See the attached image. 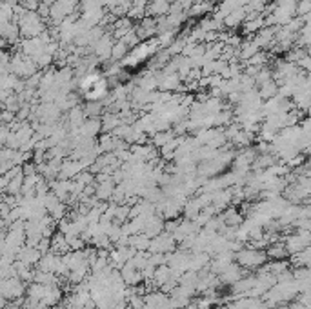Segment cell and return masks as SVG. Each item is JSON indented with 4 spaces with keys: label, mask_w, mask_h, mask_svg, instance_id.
I'll list each match as a JSON object with an SVG mask.
<instances>
[{
    "label": "cell",
    "mask_w": 311,
    "mask_h": 309,
    "mask_svg": "<svg viewBox=\"0 0 311 309\" xmlns=\"http://www.w3.org/2000/svg\"><path fill=\"white\" fill-rule=\"evenodd\" d=\"M220 218H222L224 226H228V227H238L240 224L244 222L242 215H240V213H238L235 207H229V209H226L224 213L220 215Z\"/></svg>",
    "instance_id": "obj_4"
},
{
    "label": "cell",
    "mask_w": 311,
    "mask_h": 309,
    "mask_svg": "<svg viewBox=\"0 0 311 309\" xmlns=\"http://www.w3.org/2000/svg\"><path fill=\"white\" fill-rule=\"evenodd\" d=\"M264 253H266V257L271 258V260H284L286 257H290L288 251H286V246L282 242L268 244V247L264 249Z\"/></svg>",
    "instance_id": "obj_2"
},
{
    "label": "cell",
    "mask_w": 311,
    "mask_h": 309,
    "mask_svg": "<svg viewBox=\"0 0 311 309\" xmlns=\"http://www.w3.org/2000/svg\"><path fill=\"white\" fill-rule=\"evenodd\" d=\"M244 20H246V9L244 7H237V9H233L231 13L226 15L222 24H224V27H237L240 26Z\"/></svg>",
    "instance_id": "obj_3"
},
{
    "label": "cell",
    "mask_w": 311,
    "mask_h": 309,
    "mask_svg": "<svg viewBox=\"0 0 311 309\" xmlns=\"http://www.w3.org/2000/svg\"><path fill=\"white\" fill-rule=\"evenodd\" d=\"M127 51H129V47L122 42V40H119L115 46L111 47V59L113 60H122V59H126V55Z\"/></svg>",
    "instance_id": "obj_8"
},
{
    "label": "cell",
    "mask_w": 311,
    "mask_h": 309,
    "mask_svg": "<svg viewBox=\"0 0 311 309\" xmlns=\"http://www.w3.org/2000/svg\"><path fill=\"white\" fill-rule=\"evenodd\" d=\"M22 182H24V173L20 171L17 177H13L9 180V184L6 187V195H20V189H22Z\"/></svg>",
    "instance_id": "obj_7"
},
{
    "label": "cell",
    "mask_w": 311,
    "mask_h": 309,
    "mask_svg": "<svg viewBox=\"0 0 311 309\" xmlns=\"http://www.w3.org/2000/svg\"><path fill=\"white\" fill-rule=\"evenodd\" d=\"M311 9L310 0H295V15L297 17H308Z\"/></svg>",
    "instance_id": "obj_9"
},
{
    "label": "cell",
    "mask_w": 311,
    "mask_h": 309,
    "mask_svg": "<svg viewBox=\"0 0 311 309\" xmlns=\"http://www.w3.org/2000/svg\"><path fill=\"white\" fill-rule=\"evenodd\" d=\"M113 189H115L113 180L111 178H106V180H102V184L95 185V197L99 198V200H107V198H111Z\"/></svg>",
    "instance_id": "obj_5"
},
{
    "label": "cell",
    "mask_w": 311,
    "mask_h": 309,
    "mask_svg": "<svg viewBox=\"0 0 311 309\" xmlns=\"http://www.w3.org/2000/svg\"><path fill=\"white\" fill-rule=\"evenodd\" d=\"M233 262L242 269H257L268 262V257H266L264 249H255V247L244 246L237 253H233Z\"/></svg>",
    "instance_id": "obj_1"
},
{
    "label": "cell",
    "mask_w": 311,
    "mask_h": 309,
    "mask_svg": "<svg viewBox=\"0 0 311 309\" xmlns=\"http://www.w3.org/2000/svg\"><path fill=\"white\" fill-rule=\"evenodd\" d=\"M257 93H258V97L260 99H275L278 95V86H277V82L275 80H268L266 84H262V86H258V89H257Z\"/></svg>",
    "instance_id": "obj_6"
}]
</instances>
